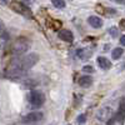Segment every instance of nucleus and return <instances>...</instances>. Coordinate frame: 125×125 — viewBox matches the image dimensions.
<instances>
[{
	"instance_id": "nucleus-1",
	"label": "nucleus",
	"mask_w": 125,
	"mask_h": 125,
	"mask_svg": "<svg viewBox=\"0 0 125 125\" xmlns=\"http://www.w3.org/2000/svg\"><path fill=\"white\" fill-rule=\"evenodd\" d=\"M19 61H20V65H21L23 70L28 71V70H30L39 61V55L36 53H29L24 58L19 59Z\"/></svg>"
},
{
	"instance_id": "nucleus-2",
	"label": "nucleus",
	"mask_w": 125,
	"mask_h": 125,
	"mask_svg": "<svg viewBox=\"0 0 125 125\" xmlns=\"http://www.w3.org/2000/svg\"><path fill=\"white\" fill-rule=\"evenodd\" d=\"M29 103L33 108H40L45 103V95L40 90H31L29 93Z\"/></svg>"
},
{
	"instance_id": "nucleus-3",
	"label": "nucleus",
	"mask_w": 125,
	"mask_h": 125,
	"mask_svg": "<svg viewBox=\"0 0 125 125\" xmlns=\"http://www.w3.org/2000/svg\"><path fill=\"white\" fill-rule=\"evenodd\" d=\"M10 8H11L15 13L23 15V16H25V18H31V10H30L26 5H24L23 3L14 0V1L10 3Z\"/></svg>"
},
{
	"instance_id": "nucleus-4",
	"label": "nucleus",
	"mask_w": 125,
	"mask_h": 125,
	"mask_svg": "<svg viewBox=\"0 0 125 125\" xmlns=\"http://www.w3.org/2000/svg\"><path fill=\"white\" fill-rule=\"evenodd\" d=\"M29 41H26L25 39H19L18 41H15L13 45V53L15 55H23L24 53H26L29 49Z\"/></svg>"
},
{
	"instance_id": "nucleus-5",
	"label": "nucleus",
	"mask_w": 125,
	"mask_h": 125,
	"mask_svg": "<svg viewBox=\"0 0 125 125\" xmlns=\"http://www.w3.org/2000/svg\"><path fill=\"white\" fill-rule=\"evenodd\" d=\"M44 118V114L41 111H31L29 114H26L25 116H23V123L25 124H34V123H38L40 120H43Z\"/></svg>"
},
{
	"instance_id": "nucleus-6",
	"label": "nucleus",
	"mask_w": 125,
	"mask_h": 125,
	"mask_svg": "<svg viewBox=\"0 0 125 125\" xmlns=\"http://www.w3.org/2000/svg\"><path fill=\"white\" fill-rule=\"evenodd\" d=\"M58 36L62 41H65V43H73L74 41V35H73L70 30H60L58 33Z\"/></svg>"
},
{
	"instance_id": "nucleus-7",
	"label": "nucleus",
	"mask_w": 125,
	"mask_h": 125,
	"mask_svg": "<svg viewBox=\"0 0 125 125\" xmlns=\"http://www.w3.org/2000/svg\"><path fill=\"white\" fill-rule=\"evenodd\" d=\"M110 115H111V109H110L109 106H105V108H101V109L98 111L96 118H98L100 121H105V120H108V119L110 118Z\"/></svg>"
},
{
	"instance_id": "nucleus-8",
	"label": "nucleus",
	"mask_w": 125,
	"mask_h": 125,
	"mask_svg": "<svg viewBox=\"0 0 125 125\" xmlns=\"http://www.w3.org/2000/svg\"><path fill=\"white\" fill-rule=\"evenodd\" d=\"M96 62H98L99 68H100V69H103V70H108V69H110V68H111V62H110L105 56H98Z\"/></svg>"
},
{
	"instance_id": "nucleus-9",
	"label": "nucleus",
	"mask_w": 125,
	"mask_h": 125,
	"mask_svg": "<svg viewBox=\"0 0 125 125\" xmlns=\"http://www.w3.org/2000/svg\"><path fill=\"white\" fill-rule=\"evenodd\" d=\"M88 23L93 26V28H95V29H99L103 26V20L99 18V16H95V15H91L88 18Z\"/></svg>"
},
{
	"instance_id": "nucleus-10",
	"label": "nucleus",
	"mask_w": 125,
	"mask_h": 125,
	"mask_svg": "<svg viewBox=\"0 0 125 125\" xmlns=\"http://www.w3.org/2000/svg\"><path fill=\"white\" fill-rule=\"evenodd\" d=\"M78 83H79V85L83 86V88H89L93 84V78L90 75H83V76L79 78Z\"/></svg>"
},
{
	"instance_id": "nucleus-11",
	"label": "nucleus",
	"mask_w": 125,
	"mask_h": 125,
	"mask_svg": "<svg viewBox=\"0 0 125 125\" xmlns=\"http://www.w3.org/2000/svg\"><path fill=\"white\" fill-rule=\"evenodd\" d=\"M76 55H78V58L79 59H83V60H86L88 58H90V55H91V53L88 50V49H79L78 51H76Z\"/></svg>"
},
{
	"instance_id": "nucleus-12",
	"label": "nucleus",
	"mask_w": 125,
	"mask_h": 125,
	"mask_svg": "<svg viewBox=\"0 0 125 125\" xmlns=\"http://www.w3.org/2000/svg\"><path fill=\"white\" fill-rule=\"evenodd\" d=\"M123 49L121 48H115L113 50V53H111V58L114 59V60H118L119 58H121V55H123Z\"/></svg>"
},
{
	"instance_id": "nucleus-13",
	"label": "nucleus",
	"mask_w": 125,
	"mask_h": 125,
	"mask_svg": "<svg viewBox=\"0 0 125 125\" xmlns=\"http://www.w3.org/2000/svg\"><path fill=\"white\" fill-rule=\"evenodd\" d=\"M51 4H53L56 9H64L66 3L64 1V0H51Z\"/></svg>"
},
{
	"instance_id": "nucleus-14",
	"label": "nucleus",
	"mask_w": 125,
	"mask_h": 125,
	"mask_svg": "<svg viewBox=\"0 0 125 125\" xmlns=\"http://www.w3.org/2000/svg\"><path fill=\"white\" fill-rule=\"evenodd\" d=\"M85 120H86V115H85V114H81V115H79V118H78V124L79 125H83V124H84L85 123Z\"/></svg>"
},
{
	"instance_id": "nucleus-15",
	"label": "nucleus",
	"mask_w": 125,
	"mask_h": 125,
	"mask_svg": "<svg viewBox=\"0 0 125 125\" xmlns=\"http://www.w3.org/2000/svg\"><path fill=\"white\" fill-rule=\"evenodd\" d=\"M83 71L84 73H89V74H91V73H94V68L91 65H85L84 68H83Z\"/></svg>"
},
{
	"instance_id": "nucleus-16",
	"label": "nucleus",
	"mask_w": 125,
	"mask_h": 125,
	"mask_svg": "<svg viewBox=\"0 0 125 125\" xmlns=\"http://www.w3.org/2000/svg\"><path fill=\"white\" fill-rule=\"evenodd\" d=\"M109 33H110V35H111L113 38H116V36H118V29H116V28H110V29H109Z\"/></svg>"
},
{
	"instance_id": "nucleus-17",
	"label": "nucleus",
	"mask_w": 125,
	"mask_h": 125,
	"mask_svg": "<svg viewBox=\"0 0 125 125\" xmlns=\"http://www.w3.org/2000/svg\"><path fill=\"white\" fill-rule=\"evenodd\" d=\"M120 43H121V45L125 46V35H123V36L120 38Z\"/></svg>"
},
{
	"instance_id": "nucleus-18",
	"label": "nucleus",
	"mask_w": 125,
	"mask_h": 125,
	"mask_svg": "<svg viewBox=\"0 0 125 125\" xmlns=\"http://www.w3.org/2000/svg\"><path fill=\"white\" fill-rule=\"evenodd\" d=\"M9 1V0H1V4H6Z\"/></svg>"
},
{
	"instance_id": "nucleus-19",
	"label": "nucleus",
	"mask_w": 125,
	"mask_h": 125,
	"mask_svg": "<svg viewBox=\"0 0 125 125\" xmlns=\"http://www.w3.org/2000/svg\"><path fill=\"white\" fill-rule=\"evenodd\" d=\"M121 25H123V26L125 28V20H123V21H121Z\"/></svg>"
},
{
	"instance_id": "nucleus-20",
	"label": "nucleus",
	"mask_w": 125,
	"mask_h": 125,
	"mask_svg": "<svg viewBox=\"0 0 125 125\" xmlns=\"http://www.w3.org/2000/svg\"><path fill=\"white\" fill-rule=\"evenodd\" d=\"M69 125H70V124H69Z\"/></svg>"
}]
</instances>
